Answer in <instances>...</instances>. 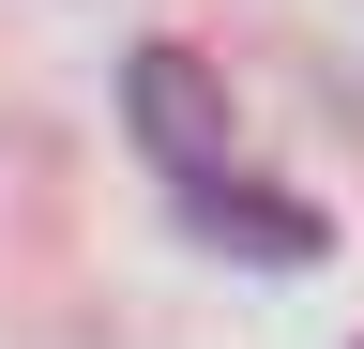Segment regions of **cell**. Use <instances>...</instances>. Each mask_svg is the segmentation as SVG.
<instances>
[{
  "instance_id": "obj_1",
  "label": "cell",
  "mask_w": 364,
  "mask_h": 349,
  "mask_svg": "<svg viewBox=\"0 0 364 349\" xmlns=\"http://www.w3.org/2000/svg\"><path fill=\"white\" fill-rule=\"evenodd\" d=\"M122 122H136V152H152L167 183L228 167V92H213L198 46H136V61H122Z\"/></svg>"
},
{
  "instance_id": "obj_2",
  "label": "cell",
  "mask_w": 364,
  "mask_h": 349,
  "mask_svg": "<svg viewBox=\"0 0 364 349\" xmlns=\"http://www.w3.org/2000/svg\"><path fill=\"white\" fill-rule=\"evenodd\" d=\"M182 228H198L213 258H273V274L318 258V213H304V198H258L243 167H198V183H182Z\"/></svg>"
}]
</instances>
